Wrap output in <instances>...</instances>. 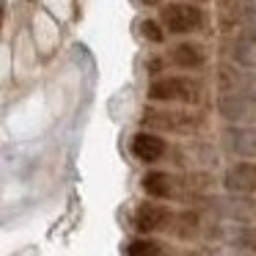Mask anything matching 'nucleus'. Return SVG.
<instances>
[{
	"label": "nucleus",
	"instance_id": "1",
	"mask_svg": "<svg viewBox=\"0 0 256 256\" xmlns=\"http://www.w3.org/2000/svg\"><path fill=\"white\" fill-rule=\"evenodd\" d=\"M149 102L157 105H184V108H196L204 96V83L196 74H160L152 78L149 91H146Z\"/></svg>",
	"mask_w": 256,
	"mask_h": 256
},
{
	"label": "nucleus",
	"instance_id": "2",
	"mask_svg": "<svg viewBox=\"0 0 256 256\" xmlns=\"http://www.w3.org/2000/svg\"><path fill=\"white\" fill-rule=\"evenodd\" d=\"M201 127V118L190 108H174V105H157L149 102L140 113V130H152L160 135H193Z\"/></svg>",
	"mask_w": 256,
	"mask_h": 256
},
{
	"label": "nucleus",
	"instance_id": "3",
	"mask_svg": "<svg viewBox=\"0 0 256 256\" xmlns=\"http://www.w3.org/2000/svg\"><path fill=\"white\" fill-rule=\"evenodd\" d=\"M157 20L171 36H196L206 28V8L193 0H168L160 6Z\"/></svg>",
	"mask_w": 256,
	"mask_h": 256
},
{
	"label": "nucleus",
	"instance_id": "4",
	"mask_svg": "<svg viewBox=\"0 0 256 256\" xmlns=\"http://www.w3.org/2000/svg\"><path fill=\"white\" fill-rule=\"evenodd\" d=\"M215 110L226 124H256V88L223 91L215 100Z\"/></svg>",
	"mask_w": 256,
	"mask_h": 256
},
{
	"label": "nucleus",
	"instance_id": "5",
	"mask_svg": "<svg viewBox=\"0 0 256 256\" xmlns=\"http://www.w3.org/2000/svg\"><path fill=\"white\" fill-rule=\"evenodd\" d=\"M174 220H176V212L171 206H166L162 201H154V198L138 204L132 212V228L138 234H144V237H152L157 232L174 228Z\"/></svg>",
	"mask_w": 256,
	"mask_h": 256
},
{
	"label": "nucleus",
	"instance_id": "6",
	"mask_svg": "<svg viewBox=\"0 0 256 256\" xmlns=\"http://www.w3.org/2000/svg\"><path fill=\"white\" fill-rule=\"evenodd\" d=\"M220 149L234 160H256V124H226L220 130Z\"/></svg>",
	"mask_w": 256,
	"mask_h": 256
},
{
	"label": "nucleus",
	"instance_id": "7",
	"mask_svg": "<svg viewBox=\"0 0 256 256\" xmlns=\"http://www.w3.org/2000/svg\"><path fill=\"white\" fill-rule=\"evenodd\" d=\"M166 58H168V66L179 69V72H184V74H198V72H204L206 64H210L206 50L198 42H176V44L168 47Z\"/></svg>",
	"mask_w": 256,
	"mask_h": 256
},
{
	"label": "nucleus",
	"instance_id": "8",
	"mask_svg": "<svg viewBox=\"0 0 256 256\" xmlns=\"http://www.w3.org/2000/svg\"><path fill=\"white\" fill-rule=\"evenodd\" d=\"M220 28L237 34L245 25H256V0H218Z\"/></svg>",
	"mask_w": 256,
	"mask_h": 256
},
{
	"label": "nucleus",
	"instance_id": "9",
	"mask_svg": "<svg viewBox=\"0 0 256 256\" xmlns=\"http://www.w3.org/2000/svg\"><path fill=\"white\" fill-rule=\"evenodd\" d=\"M130 152H132V157L138 162H144V166H157V162L168 154V140H166V135H160V132L140 130V132H135L132 140H130Z\"/></svg>",
	"mask_w": 256,
	"mask_h": 256
},
{
	"label": "nucleus",
	"instance_id": "10",
	"mask_svg": "<svg viewBox=\"0 0 256 256\" xmlns=\"http://www.w3.org/2000/svg\"><path fill=\"white\" fill-rule=\"evenodd\" d=\"M223 190L232 196H256V160H237L223 171Z\"/></svg>",
	"mask_w": 256,
	"mask_h": 256
},
{
	"label": "nucleus",
	"instance_id": "11",
	"mask_svg": "<svg viewBox=\"0 0 256 256\" xmlns=\"http://www.w3.org/2000/svg\"><path fill=\"white\" fill-rule=\"evenodd\" d=\"M210 206L228 223H250L256 218V201L254 196H220V198H212Z\"/></svg>",
	"mask_w": 256,
	"mask_h": 256
},
{
	"label": "nucleus",
	"instance_id": "12",
	"mask_svg": "<svg viewBox=\"0 0 256 256\" xmlns=\"http://www.w3.org/2000/svg\"><path fill=\"white\" fill-rule=\"evenodd\" d=\"M140 190L154 201H174L179 196V179L168 171H146L140 176Z\"/></svg>",
	"mask_w": 256,
	"mask_h": 256
},
{
	"label": "nucleus",
	"instance_id": "13",
	"mask_svg": "<svg viewBox=\"0 0 256 256\" xmlns=\"http://www.w3.org/2000/svg\"><path fill=\"white\" fill-rule=\"evenodd\" d=\"M228 47H232V58L228 61L256 72V25H245L237 34H232V44Z\"/></svg>",
	"mask_w": 256,
	"mask_h": 256
},
{
	"label": "nucleus",
	"instance_id": "14",
	"mask_svg": "<svg viewBox=\"0 0 256 256\" xmlns=\"http://www.w3.org/2000/svg\"><path fill=\"white\" fill-rule=\"evenodd\" d=\"M226 242L242 254H256V226L254 223H234L226 228Z\"/></svg>",
	"mask_w": 256,
	"mask_h": 256
},
{
	"label": "nucleus",
	"instance_id": "15",
	"mask_svg": "<svg viewBox=\"0 0 256 256\" xmlns=\"http://www.w3.org/2000/svg\"><path fill=\"white\" fill-rule=\"evenodd\" d=\"M124 254H127V256H162V254H166V248H162L157 240L138 234L135 240H130V242L124 245Z\"/></svg>",
	"mask_w": 256,
	"mask_h": 256
},
{
	"label": "nucleus",
	"instance_id": "16",
	"mask_svg": "<svg viewBox=\"0 0 256 256\" xmlns=\"http://www.w3.org/2000/svg\"><path fill=\"white\" fill-rule=\"evenodd\" d=\"M198 228H201V218L196 215V212H179L171 232L176 234L179 240H190V237L198 234Z\"/></svg>",
	"mask_w": 256,
	"mask_h": 256
},
{
	"label": "nucleus",
	"instance_id": "17",
	"mask_svg": "<svg viewBox=\"0 0 256 256\" xmlns=\"http://www.w3.org/2000/svg\"><path fill=\"white\" fill-rule=\"evenodd\" d=\"M140 36H144V42H146V44L160 47V44H166L168 30H166V25H162L157 17H146L144 22H140Z\"/></svg>",
	"mask_w": 256,
	"mask_h": 256
},
{
	"label": "nucleus",
	"instance_id": "18",
	"mask_svg": "<svg viewBox=\"0 0 256 256\" xmlns=\"http://www.w3.org/2000/svg\"><path fill=\"white\" fill-rule=\"evenodd\" d=\"M166 0H140V6H146V8H160Z\"/></svg>",
	"mask_w": 256,
	"mask_h": 256
},
{
	"label": "nucleus",
	"instance_id": "19",
	"mask_svg": "<svg viewBox=\"0 0 256 256\" xmlns=\"http://www.w3.org/2000/svg\"><path fill=\"white\" fill-rule=\"evenodd\" d=\"M193 3H201V6H206V3H210V0H193Z\"/></svg>",
	"mask_w": 256,
	"mask_h": 256
},
{
	"label": "nucleus",
	"instance_id": "20",
	"mask_svg": "<svg viewBox=\"0 0 256 256\" xmlns=\"http://www.w3.org/2000/svg\"><path fill=\"white\" fill-rule=\"evenodd\" d=\"M242 256H256V254H242Z\"/></svg>",
	"mask_w": 256,
	"mask_h": 256
}]
</instances>
